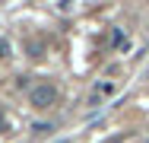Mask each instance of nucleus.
<instances>
[{"instance_id": "1", "label": "nucleus", "mask_w": 149, "mask_h": 143, "mask_svg": "<svg viewBox=\"0 0 149 143\" xmlns=\"http://www.w3.org/2000/svg\"><path fill=\"white\" fill-rule=\"evenodd\" d=\"M29 102L35 105V108H51L54 102H57V89L51 83H38L29 89Z\"/></svg>"}, {"instance_id": "3", "label": "nucleus", "mask_w": 149, "mask_h": 143, "mask_svg": "<svg viewBox=\"0 0 149 143\" xmlns=\"http://www.w3.org/2000/svg\"><path fill=\"white\" fill-rule=\"evenodd\" d=\"M6 51H10V45H6V41H0V54H6Z\"/></svg>"}, {"instance_id": "2", "label": "nucleus", "mask_w": 149, "mask_h": 143, "mask_svg": "<svg viewBox=\"0 0 149 143\" xmlns=\"http://www.w3.org/2000/svg\"><path fill=\"white\" fill-rule=\"evenodd\" d=\"M6 130V114H3V108H0V134Z\"/></svg>"}]
</instances>
